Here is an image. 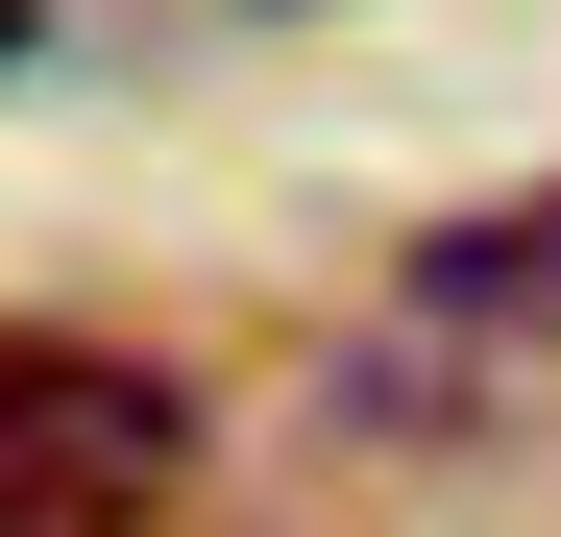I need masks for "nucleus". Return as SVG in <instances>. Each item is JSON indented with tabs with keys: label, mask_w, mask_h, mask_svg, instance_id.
Segmentation results:
<instances>
[{
	"label": "nucleus",
	"mask_w": 561,
	"mask_h": 537,
	"mask_svg": "<svg viewBox=\"0 0 561 537\" xmlns=\"http://www.w3.org/2000/svg\"><path fill=\"white\" fill-rule=\"evenodd\" d=\"M25 49H49V0H0V73H25Z\"/></svg>",
	"instance_id": "obj_2"
},
{
	"label": "nucleus",
	"mask_w": 561,
	"mask_h": 537,
	"mask_svg": "<svg viewBox=\"0 0 561 537\" xmlns=\"http://www.w3.org/2000/svg\"><path fill=\"white\" fill-rule=\"evenodd\" d=\"M196 489V391L147 342H49L0 318V537H147Z\"/></svg>",
	"instance_id": "obj_1"
}]
</instances>
